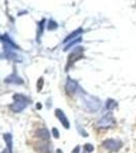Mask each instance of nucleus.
Instances as JSON below:
<instances>
[{"label":"nucleus","instance_id":"nucleus-16","mask_svg":"<svg viewBox=\"0 0 136 153\" xmlns=\"http://www.w3.org/2000/svg\"><path fill=\"white\" fill-rule=\"evenodd\" d=\"M1 153H11L10 151H9V150L8 149H7V148H5V149H4L3 150V151H2Z\"/></svg>","mask_w":136,"mask_h":153},{"label":"nucleus","instance_id":"nucleus-10","mask_svg":"<svg viewBox=\"0 0 136 153\" xmlns=\"http://www.w3.org/2000/svg\"><path fill=\"white\" fill-rule=\"evenodd\" d=\"M117 107V102L113 99H108L107 100V103H105V108L108 110H112L114 108Z\"/></svg>","mask_w":136,"mask_h":153},{"label":"nucleus","instance_id":"nucleus-11","mask_svg":"<svg viewBox=\"0 0 136 153\" xmlns=\"http://www.w3.org/2000/svg\"><path fill=\"white\" fill-rule=\"evenodd\" d=\"M76 127H77V130H78L79 134H81V136H83L84 138L88 137V133L86 132V131L84 130L82 127H80V125H79L78 123H76Z\"/></svg>","mask_w":136,"mask_h":153},{"label":"nucleus","instance_id":"nucleus-9","mask_svg":"<svg viewBox=\"0 0 136 153\" xmlns=\"http://www.w3.org/2000/svg\"><path fill=\"white\" fill-rule=\"evenodd\" d=\"M3 139L6 143V148L12 153V147H13V138H12V135L9 134V133H6V134L3 135Z\"/></svg>","mask_w":136,"mask_h":153},{"label":"nucleus","instance_id":"nucleus-1","mask_svg":"<svg viewBox=\"0 0 136 153\" xmlns=\"http://www.w3.org/2000/svg\"><path fill=\"white\" fill-rule=\"evenodd\" d=\"M12 99H13V103L10 105V109L16 113L22 112L31 103V99L28 96L22 94H14L12 96Z\"/></svg>","mask_w":136,"mask_h":153},{"label":"nucleus","instance_id":"nucleus-5","mask_svg":"<svg viewBox=\"0 0 136 153\" xmlns=\"http://www.w3.org/2000/svg\"><path fill=\"white\" fill-rule=\"evenodd\" d=\"M54 115H55V117L61 122V124L63 125V127L65 128V129H67V130L70 129V127H71L70 122H69V120H68V117H67V115L65 114V112H64L61 108H56V109L54 110Z\"/></svg>","mask_w":136,"mask_h":153},{"label":"nucleus","instance_id":"nucleus-14","mask_svg":"<svg viewBox=\"0 0 136 153\" xmlns=\"http://www.w3.org/2000/svg\"><path fill=\"white\" fill-rule=\"evenodd\" d=\"M80 150H81V147L80 145H77L73 150H72V153H80Z\"/></svg>","mask_w":136,"mask_h":153},{"label":"nucleus","instance_id":"nucleus-17","mask_svg":"<svg viewBox=\"0 0 136 153\" xmlns=\"http://www.w3.org/2000/svg\"><path fill=\"white\" fill-rule=\"evenodd\" d=\"M56 153H63L61 149H56Z\"/></svg>","mask_w":136,"mask_h":153},{"label":"nucleus","instance_id":"nucleus-2","mask_svg":"<svg viewBox=\"0 0 136 153\" xmlns=\"http://www.w3.org/2000/svg\"><path fill=\"white\" fill-rule=\"evenodd\" d=\"M83 103V106L90 112H95L97 110H99L100 106H101V101L99 98L95 97V96H90V95H86L82 96L81 98Z\"/></svg>","mask_w":136,"mask_h":153},{"label":"nucleus","instance_id":"nucleus-15","mask_svg":"<svg viewBox=\"0 0 136 153\" xmlns=\"http://www.w3.org/2000/svg\"><path fill=\"white\" fill-rule=\"evenodd\" d=\"M36 108H37V109H41V108H42V105H41V103H37V105H36Z\"/></svg>","mask_w":136,"mask_h":153},{"label":"nucleus","instance_id":"nucleus-6","mask_svg":"<svg viewBox=\"0 0 136 153\" xmlns=\"http://www.w3.org/2000/svg\"><path fill=\"white\" fill-rule=\"evenodd\" d=\"M35 136L38 139H40L41 141L47 142L50 139V133H49V131L46 128H39V129H37L35 132Z\"/></svg>","mask_w":136,"mask_h":153},{"label":"nucleus","instance_id":"nucleus-8","mask_svg":"<svg viewBox=\"0 0 136 153\" xmlns=\"http://www.w3.org/2000/svg\"><path fill=\"white\" fill-rule=\"evenodd\" d=\"M66 90H67V93L68 94H75L76 91L78 90V84L75 82V81H71L70 79H69L68 83H67L66 85Z\"/></svg>","mask_w":136,"mask_h":153},{"label":"nucleus","instance_id":"nucleus-18","mask_svg":"<svg viewBox=\"0 0 136 153\" xmlns=\"http://www.w3.org/2000/svg\"><path fill=\"white\" fill-rule=\"evenodd\" d=\"M83 153H86V152H85V151H84V152H83Z\"/></svg>","mask_w":136,"mask_h":153},{"label":"nucleus","instance_id":"nucleus-7","mask_svg":"<svg viewBox=\"0 0 136 153\" xmlns=\"http://www.w3.org/2000/svg\"><path fill=\"white\" fill-rule=\"evenodd\" d=\"M35 149L37 150L38 153H51V145L49 143L45 142V141H42L41 143H38L36 144Z\"/></svg>","mask_w":136,"mask_h":153},{"label":"nucleus","instance_id":"nucleus-3","mask_svg":"<svg viewBox=\"0 0 136 153\" xmlns=\"http://www.w3.org/2000/svg\"><path fill=\"white\" fill-rule=\"evenodd\" d=\"M114 124H115V120H114L112 112H108L107 114H105L99 120H98L96 125H97V127L100 128V129H108V128L112 127Z\"/></svg>","mask_w":136,"mask_h":153},{"label":"nucleus","instance_id":"nucleus-13","mask_svg":"<svg viewBox=\"0 0 136 153\" xmlns=\"http://www.w3.org/2000/svg\"><path fill=\"white\" fill-rule=\"evenodd\" d=\"M52 135L55 139H59V136L61 135H59V131L56 128H52Z\"/></svg>","mask_w":136,"mask_h":153},{"label":"nucleus","instance_id":"nucleus-4","mask_svg":"<svg viewBox=\"0 0 136 153\" xmlns=\"http://www.w3.org/2000/svg\"><path fill=\"white\" fill-rule=\"evenodd\" d=\"M102 146L105 148L107 150L111 152H116L122 146V143L119 140H114V139H108L105 141L102 142Z\"/></svg>","mask_w":136,"mask_h":153},{"label":"nucleus","instance_id":"nucleus-12","mask_svg":"<svg viewBox=\"0 0 136 153\" xmlns=\"http://www.w3.org/2000/svg\"><path fill=\"white\" fill-rule=\"evenodd\" d=\"M84 151L86 153H92L94 151V146H93L92 144H90V143H87V144H85V146H84Z\"/></svg>","mask_w":136,"mask_h":153}]
</instances>
